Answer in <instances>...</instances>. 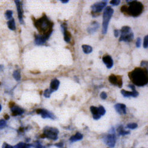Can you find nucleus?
I'll list each match as a JSON object with an SVG mask.
<instances>
[{"label":"nucleus","instance_id":"1","mask_svg":"<svg viewBox=\"0 0 148 148\" xmlns=\"http://www.w3.org/2000/svg\"><path fill=\"white\" fill-rule=\"evenodd\" d=\"M129 77L132 82L138 87H143L147 84V72L140 68H135L129 72Z\"/></svg>","mask_w":148,"mask_h":148},{"label":"nucleus","instance_id":"2","mask_svg":"<svg viewBox=\"0 0 148 148\" xmlns=\"http://www.w3.org/2000/svg\"><path fill=\"white\" fill-rule=\"evenodd\" d=\"M34 25L38 31L45 36L47 39L49 38L52 32L53 24L50 21L47 17L44 15L42 18L36 20Z\"/></svg>","mask_w":148,"mask_h":148},{"label":"nucleus","instance_id":"3","mask_svg":"<svg viewBox=\"0 0 148 148\" xmlns=\"http://www.w3.org/2000/svg\"><path fill=\"white\" fill-rule=\"evenodd\" d=\"M126 2L130 5L127 8L126 14L136 17L139 16L142 13L143 6L141 3L137 1H133V0H130V1L127 0Z\"/></svg>","mask_w":148,"mask_h":148},{"label":"nucleus","instance_id":"4","mask_svg":"<svg viewBox=\"0 0 148 148\" xmlns=\"http://www.w3.org/2000/svg\"><path fill=\"white\" fill-rule=\"evenodd\" d=\"M114 10L111 7H107L103 12V29L102 33L106 34L107 32L109 21L113 16Z\"/></svg>","mask_w":148,"mask_h":148},{"label":"nucleus","instance_id":"5","mask_svg":"<svg viewBox=\"0 0 148 148\" xmlns=\"http://www.w3.org/2000/svg\"><path fill=\"white\" fill-rule=\"evenodd\" d=\"M121 36L119 39L120 42H130L134 39V34L132 29L129 26H123L121 30Z\"/></svg>","mask_w":148,"mask_h":148},{"label":"nucleus","instance_id":"6","mask_svg":"<svg viewBox=\"0 0 148 148\" xmlns=\"http://www.w3.org/2000/svg\"><path fill=\"white\" fill-rule=\"evenodd\" d=\"M116 131L114 127L111 129L108 132V134L104 137L103 140L104 143L110 148H113L115 146L116 142Z\"/></svg>","mask_w":148,"mask_h":148},{"label":"nucleus","instance_id":"7","mask_svg":"<svg viewBox=\"0 0 148 148\" xmlns=\"http://www.w3.org/2000/svg\"><path fill=\"white\" fill-rule=\"evenodd\" d=\"M58 133L59 130L58 129L47 126L43 130V136L55 141L58 139Z\"/></svg>","mask_w":148,"mask_h":148},{"label":"nucleus","instance_id":"8","mask_svg":"<svg viewBox=\"0 0 148 148\" xmlns=\"http://www.w3.org/2000/svg\"><path fill=\"white\" fill-rule=\"evenodd\" d=\"M107 4V1H103L100 3H97L93 4L91 6V10L92 13L94 14L99 13L101 12Z\"/></svg>","mask_w":148,"mask_h":148},{"label":"nucleus","instance_id":"9","mask_svg":"<svg viewBox=\"0 0 148 148\" xmlns=\"http://www.w3.org/2000/svg\"><path fill=\"white\" fill-rule=\"evenodd\" d=\"M36 112L38 114H40L43 119H51L52 120L56 119V117L52 113L45 109H38L36 111Z\"/></svg>","mask_w":148,"mask_h":148},{"label":"nucleus","instance_id":"10","mask_svg":"<svg viewBox=\"0 0 148 148\" xmlns=\"http://www.w3.org/2000/svg\"><path fill=\"white\" fill-rule=\"evenodd\" d=\"M108 80L110 82L114 85H117L119 88H121L123 85L122 78L120 76H116L114 75H111L108 77Z\"/></svg>","mask_w":148,"mask_h":148},{"label":"nucleus","instance_id":"11","mask_svg":"<svg viewBox=\"0 0 148 148\" xmlns=\"http://www.w3.org/2000/svg\"><path fill=\"white\" fill-rule=\"evenodd\" d=\"M47 39H48L45 36L42 34H38L36 36L34 43L36 45H38V46L43 45L46 43Z\"/></svg>","mask_w":148,"mask_h":148},{"label":"nucleus","instance_id":"12","mask_svg":"<svg viewBox=\"0 0 148 148\" xmlns=\"http://www.w3.org/2000/svg\"><path fill=\"white\" fill-rule=\"evenodd\" d=\"M121 94L123 97H126V98L131 97L136 98V97H138V95L139 94V92L136 90V89L133 90L132 92L127 91H126L125 90H121Z\"/></svg>","mask_w":148,"mask_h":148},{"label":"nucleus","instance_id":"13","mask_svg":"<svg viewBox=\"0 0 148 148\" xmlns=\"http://www.w3.org/2000/svg\"><path fill=\"white\" fill-rule=\"evenodd\" d=\"M114 108L117 113L119 114H126V106L124 104L118 103L114 106Z\"/></svg>","mask_w":148,"mask_h":148},{"label":"nucleus","instance_id":"14","mask_svg":"<svg viewBox=\"0 0 148 148\" xmlns=\"http://www.w3.org/2000/svg\"><path fill=\"white\" fill-rule=\"evenodd\" d=\"M103 62L108 69H111L113 66V60L110 55H105L103 58Z\"/></svg>","mask_w":148,"mask_h":148},{"label":"nucleus","instance_id":"15","mask_svg":"<svg viewBox=\"0 0 148 148\" xmlns=\"http://www.w3.org/2000/svg\"><path fill=\"white\" fill-rule=\"evenodd\" d=\"M15 3L16 4L17 12H18V16L19 18L20 22L21 24H23V8H22V4L21 3L20 1H15Z\"/></svg>","mask_w":148,"mask_h":148},{"label":"nucleus","instance_id":"16","mask_svg":"<svg viewBox=\"0 0 148 148\" xmlns=\"http://www.w3.org/2000/svg\"><path fill=\"white\" fill-rule=\"evenodd\" d=\"M99 27H100L99 23L97 21H94L91 24V25L87 29V32L90 34H93L95 32H97V30L98 29Z\"/></svg>","mask_w":148,"mask_h":148},{"label":"nucleus","instance_id":"17","mask_svg":"<svg viewBox=\"0 0 148 148\" xmlns=\"http://www.w3.org/2000/svg\"><path fill=\"white\" fill-rule=\"evenodd\" d=\"M59 85H60V82L57 79H54L51 81V85H50V88H49V90H50L52 93H53V92L58 90Z\"/></svg>","mask_w":148,"mask_h":148},{"label":"nucleus","instance_id":"18","mask_svg":"<svg viewBox=\"0 0 148 148\" xmlns=\"http://www.w3.org/2000/svg\"><path fill=\"white\" fill-rule=\"evenodd\" d=\"M90 111L92 114V117L94 120H97L100 119L101 116L99 114V112H98V107H96L95 106H91L90 107Z\"/></svg>","mask_w":148,"mask_h":148},{"label":"nucleus","instance_id":"19","mask_svg":"<svg viewBox=\"0 0 148 148\" xmlns=\"http://www.w3.org/2000/svg\"><path fill=\"white\" fill-rule=\"evenodd\" d=\"M11 111L12 115L14 116L21 115L24 113V110L22 108L17 106H13V107H11Z\"/></svg>","mask_w":148,"mask_h":148},{"label":"nucleus","instance_id":"20","mask_svg":"<svg viewBox=\"0 0 148 148\" xmlns=\"http://www.w3.org/2000/svg\"><path fill=\"white\" fill-rule=\"evenodd\" d=\"M83 139V135L79 132H77L75 135L72 136L69 139V141L72 143L75 142L79 140H81Z\"/></svg>","mask_w":148,"mask_h":148},{"label":"nucleus","instance_id":"21","mask_svg":"<svg viewBox=\"0 0 148 148\" xmlns=\"http://www.w3.org/2000/svg\"><path fill=\"white\" fill-rule=\"evenodd\" d=\"M117 131L119 136H126L127 134H130V132L125 130L122 125H120L119 127H118Z\"/></svg>","mask_w":148,"mask_h":148},{"label":"nucleus","instance_id":"22","mask_svg":"<svg viewBox=\"0 0 148 148\" xmlns=\"http://www.w3.org/2000/svg\"><path fill=\"white\" fill-rule=\"evenodd\" d=\"M82 48L84 53L85 54H89L92 52V47L91 46L84 45L82 46Z\"/></svg>","mask_w":148,"mask_h":148},{"label":"nucleus","instance_id":"23","mask_svg":"<svg viewBox=\"0 0 148 148\" xmlns=\"http://www.w3.org/2000/svg\"><path fill=\"white\" fill-rule=\"evenodd\" d=\"M7 25L8 28L11 30H15L16 29L15 20L13 18L9 20V21L7 22Z\"/></svg>","mask_w":148,"mask_h":148},{"label":"nucleus","instance_id":"24","mask_svg":"<svg viewBox=\"0 0 148 148\" xmlns=\"http://www.w3.org/2000/svg\"><path fill=\"white\" fill-rule=\"evenodd\" d=\"M63 33H64V40L67 43H69L71 41V34L70 32H68L66 29L63 31Z\"/></svg>","mask_w":148,"mask_h":148},{"label":"nucleus","instance_id":"25","mask_svg":"<svg viewBox=\"0 0 148 148\" xmlns=\"http://www.w3.org/2000/svg\"><path fill=\"white\" fill-rule=\"evenodd\" d=\"M31 146H32V145H29L25 143L20 142L13 147V148H30Z\"/></svg>","mask_w":148,"mask_h":148},{"label":"nucleus","instance_id":"26","mask_svg":"<svg viewBox=\"0 0 148 148\" xmlns=\"http://www.w3.org/2000/svg\"><path fill=\"white\" fill-rule=\"evenodd\" d=\"M13 75L16 81H18L21 79V75H20V72L19 71H18V70L14 71V72H13Z\"/></svg>","mask_w":148,"mask_h":148},{"label":"nucleus","instance_id":"27","mask_svg":"<svg viewBox=\"0 0 148 148\" xmlns=\"http://www.w3.org/2000/svg\"><path fill=\"white\" fill-rule=\"evenodd\" d=\"M98 112H99V114H100L101 116L105 115V114L106 113V111L103 106H100L99 107H98Z\"/></svg>","mask_w":148,"mask_h":148},{"label":"nucleus","instance_id":"28","mask_svg":"<svg viewBox=\"0 0 148 148\" xmlns=\"http://www.w3.org/2000/svg\"><path fill=\"white\" fill-rule=\"evenodd\" d=\"M138 125L137 123H129L127 125V128L132 129V130H134L135 129H136L138 127Z\"/></svg>","mask_w":148,"mask_h":148},{"label":"nucleus","instance_id":"29","mask_svg":"<svg viewBox=\"0 0 148 148\" xmlns=\"http://www.w3.org/2000/svg\"><path fill=\"white\" fill-rule=\"evenodd\" d=\"M5 17L7 20H10L12 18V16H13V12L11 10H7L5 12Z\"/></svg>","mask_w":148,"mask_h":148},{"label":"nucleus","instance_id":"30","mask_svg":"<svg viewBox=\"0 0 148 148\" xmlns=\"http://www.w3.org/2000/svg\"><path fill=\"white\" fill-rule=\"evenodd\" d=\"M51 94H52V92L50 91V90L49 89H46L44 93H43V95L45 98H50L51 97Z\"/></svg>","mask_w":148,"mask_h":148},{"label":"nucleus","instance_id":"31","mask_svg":"<svg viewBox=\"0 0 148 148\" xmlns=\"http://www.w3.org/2000/svg\"><path fill=\"white\" fill-rule=\"evenodd\" d=\"M110 4L112 5L113 6H117L120 4V0H113V1H111L110 2Z\"/></svg>","mask_w":148,"mask_h":148},{"label":"nucleus","instance_id":"32","mask_svg":"<svg viewBox=\"0 0 148 148\" xmlns=\"http://www.w3.org/2000/svg\"><path fill=\"white\" fill-rule=\"evenodd\" d=\"M148 46V36L146 35L145 37V39H144V42H143V47L145 49H147Z\"/></svg>","mask_w":148,"mask_h":148},{"label":"nucleus","instance_id":"33","mask_svg":"<svg viewBox=\"0 0 148 148\" xmlns=\"http://www.w3.org/2000/svg\"><path fill=\"white\" fill-rule=\"evenodd\" d=\"M6 126V121L4 120H0V129H2Z\"/></svg>","mask_w":148,"mask_h":148},{"label":"nucleus","instance_id":"34","mask_svg":"<svg viewBox=\"0 0 148 148\" xmlns=\"http://www.w3.org/2000/svg\"><path fill=\"white\" fill-rule=\"evenodd\" d=\"M141 43H142V39L140 38H138L136 40V46L137 47H140L141 46Z\"/></svg>","mask_w":148,"mask_h":148},{"label":"nucleus","instance_id":"35","mask_svg":"<svg viewBox=\"0 0 148 148\" xmlns=\"http://www.w3.org/2000/svg\"><path fill=\"white\" fill-rule=\"evenodd\" d=\"M100 97L101 99L103 100H106V98H107V94L106 92H102L101 94H100Z\"/></svg>","mask_w":148,"mask_h":148},{"label":"nucleus","instance_id":"36","mask_svg":"<svg viewBox=\"0 0 148 148\" xmlns=\"http://www.w3.org/2000/svg\"><path fill=\"white\" fill-rule=\"evenodd\" d=\"M35 148H45V147L43 146L39 142H38L36 143Z\"/></svg>","mask_w":148,"mask_h":148},{"label":"nucleus","instance_id":"37","mask_svg":"<svg viewBox=\"0 0 148 148\" xmlns=\"http://www.w3.org/2000/svg\"><path fill=\"white\" fill-rule=\"evenodd\" d=\"M127 8V6L123 5V6L121 7V11L123 12V13H126V14Z\"/></svg>","mask_w":148,"mask_h":148},{"label":"nucleus","instance_id":"38","mask_svg":"<svg viewBox=\"0 0 148 148\" xmlns=\"http://www.w3.org/2000/svg\"><path fill=\"white\" fill-rule=\"evenodd\" d=\"M3 148H13V147L11 146V145H8V144H7V143H4L3 144Z\"/></svg>","mask_w":148,"mask_h":148},{"label":"nucleus","instance_id":"39","mask_svg":"<svg viewBox=\"0 0 148 148\" xmlns=\"http://www.w3.org/2000/svg\"><path fill=\"white\" fill-rule=\"evenodd\" d=\"M141 66H147V61H142L140 64Z\"/></svg>","mask_w":148,"mask_h":148},{"label":"nucleus","instance_id":"40","mask_svg":"<svg viewBox=\"0 0 148 148\" xmlns=\"http://www.w3.org/2000/svg\"><path fill=\"white\" fill-rule=\"evenodd\" d=\"M114 34L116 38H118L119 36V30H114Z\"/></svg>","mask_w":148,"mask_h":148},{"label":"nucleus","instance_id":"41","mask_svg":"<svg viewBox=\"0 0 148 148\" xmlns=\"http://www.w3.org/2000/svg\"><path fill=\"white\" fill-rule=\"evenodd\" d=\"M55 146H57V147H58L59 148H62V147H63V146H64V143H59L58 144H55Z\"/></svg>","mask_w":148,"mask_h":148},{"label":"nucleus","instance_id":"42","mask_svg":"<svg viewBox=\"0 0 148 148\" xmlns=\"http://www.w3.org/2000/svg\"><path fill=\"white\" fill-rule=\"evenodd\" d=\"M128 87H129L130 88H131L132 90H134L135 89V86L134 85H132V84H129L128 85Z\"/></svg>","mask_w":148,"mask_h":148},{"label":"nucleus","instance_id":"43","mask_svg":"<svg viewBox=\"0 0 148 148\" xmlns=\"http://www.w3.org/2000/svg\"><path fill=\"white\" fill-rule=\"evenodd\" d=\"M60 2L62 3L63 4H66L69 2V1H68V0H64H64H61Z\"/></svg>","mask_w":148,"mask_h":148},{"label":"nucleus","instance_id":"44","mask_svg":"<svg viewBox=\"0 0 148 148\" xmlns=\"http://www.w3.org/2000/svg\"><path fill=\"white\" fill-rule=\"evenodd\" d=\"M3 69V66L1 65H0V71H2Z\"/></svg>","mask_w":148,"mask_h":148},{"label":"nucleus","instance_id":"45","mask_svg":"<svg viewBox=\"0 0 148 148\" xmlns=\"http://www.w3.org/2000/svg\"><path fill=\"white\" fill-rule=\"evenodd\" d=\"M5 119H9V116L8 115H5Z\"/></svg>","mask_w":148,"mask_h":148},{"label":"nucleus","instance_id":"46","mask_svg":"<svg viewBox=\"0 0 148 148\" xmlns=\"http://www.w3.org/2000/svg\"><path fill=\"white\" fill-rule=\"evenodd\" d=\"M1 108H2V107H1V104H0V112H1Z\"/></svg>","mask_w":148,"mask_h":148}]
</instances>
